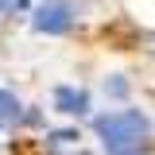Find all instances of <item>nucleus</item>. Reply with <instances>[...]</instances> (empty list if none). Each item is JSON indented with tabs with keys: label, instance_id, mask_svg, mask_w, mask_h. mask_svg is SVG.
<instances>
[{
	"label": "nucleus",
	"instance_id": "nucleus-1",
	"mask_svg": "<svg viewBox=\"0 0 155 155\" xmlns=\"http://www.w3.org/2000/svg\"><path fill=\"white\" fill-rule=\"evenodd\" d=\"M97 136H101L109 155H136L140 143L147 140V116L136 113V109L97 116Z\"/></svg>",
	"mask_w": 155,
	"mask_h": 155
},
{
	"label": "nucleus",
	"instance_id": "nucleus-2",
	"mask_svg": "<svg viewBox=\"0 0 155 155\" xmlns=\"http://www.w3.org/2000/svg\"><path fill=\"white\" fill-rule=\"evenodd\" d=\"M31 23H35V31H43V35H62L74 23V8L62 4V0H47V4L35 8V19Z\"/></svg>",
	"mask_w": 155,
	"mask_h": 155
},
{
	"label": "nucleus",
	"instance_id": "nucleus-3",
	"mask_svg": "<svg viewBox=\"0 0 155 155\" xmlns=\"http://www.w3.org/2000/svg\"><path fill=\"white\" fill-rule=\"evenodd\" d=\"M54 109L66 116H81L89 109V93L85 89H74V85H58L54 89Z\"/></svg>",
	"mask_w": 155,
	"mask_h": 155
},
{
	"label": "nucleus",
	"instance_id": "nucleus-4",
	"mask_svg": "<svg viewBox=\"0 0 155 155\" xmlns=\"http://www.w3.org/2000/svg\"><path fill=\"white\" fill-rule=\"evenodd\" d=\"M12 116H19V101H16V93L0 89V120H12Z\"/></svg>",
	"mask_w": 155,
	"mask_h": 155
},
{
	"label": "nucleus",
	"instance_id": "nucleus-5",
	"mask_svg": "<svg viewBox=\"0 0 155 155\" xmlns=\"http://www.w3.org/2000/svg\"><path fill=\"white\" fill-rule=\"evenodd\" d=\"M66 143H78V132H51V147H66Z\"/></svg>",
	"mask_w": 155,
	"mask_h": 155
},
{
	"label": "nucleus",
	"instance_id": "nucleus-6",
	"mask_svg": "<svg viewBox=\"0 0 155 155\" xmlns=\"http://www.w3.org/2000/svg\"><path fill=\"white\" fill-rule=\"evenodd\" d=\"M105 89H109L113 97H124V89H128V85H124V81H105Z\"/></svg>",
	"mask_w": 155,
	"mask_h": 155
},
{
	"label": "nucleus",
	"instance_id": "nucleus-7",
	"mask_svg": "<svg viewBox=\"0 0 155 155\" xmlns=\"http://www.w3.org/2000/svg\"><path fill=\"white\" fill-rule=\"evenodd\" d=\"M8 4H12V0H0V12H4V8H8Z\"/></svg>",
	"mask_w": 155,
	"mask_h": 155
},
{
	"label": "nucleus",
	"instance_id": "nucleus-8",
	"mask_svg": "<svg viewBox=\"0 0 155 155\" xmlns=\"http://www.w3.org/2000/svg\"><path fill=\"white\" fill-rule=\"evenodd\" d=\"M0 124H4V120H0Z\"/></svg>",
	"mask_w": 155,
	"mask_h": 155
}]
</instances>
